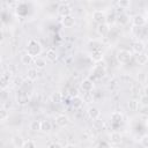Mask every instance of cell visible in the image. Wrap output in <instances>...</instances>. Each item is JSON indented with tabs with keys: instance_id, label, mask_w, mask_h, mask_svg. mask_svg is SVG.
Here are the masks:
<instances>
[{
	"instance_id": "1",
	"label": "cell",
	"mask_w": 148,
	"mask_h": 148,
	"mask_svg": "<svg viewBox=\"0 0 148 148\" xmlns=\"http://www.w3.org/2000/svg\"><path fill=\"white\" fill-rule=\"evenodd\" d=\"M25 52H27L28 54H30L31 57H34V58H38V56H39L40 52H42V45H40V43H39L37 39L31 38V39L28 42V44H27Z\"/></svg>"
},
{
	"instance_id": "2",
	"label": "cell",
	"mask_w": 148,
	"mask_h": 148,
	"mask_svg": "<svg viewBox=\"0 0 148 148\" xmlns=\"http://www.w3.org/2000/svg\"><path fill=\"white\" fill-rule=\"evenodd\" d=\"M116 58H117V60H118L120 64H127V62L131 60V58H132V53H131L128 50L120 49V50L117 51Z\"/></svg>"
},
{
	"instance_id": "3",
	"label": "cell",
	"mask_w": 148,
	"mask_h": 148,
	"mask_svg": "<svg viewBox=\"0 0 148 148\" xmlns=\"http://www.w3.org/2000/svg\"><path fill=\"white\" fill-rule=\"evenodd\" d=\"M92 20H94L97 24L106 23V14L104 13V10L96 9V10H94V13H92Z\"/></svg>"
},
{
	"instance_id": "4",
	"label": "cell",
	"mask_w": 148,
	"mask_h": 148,
	"mask_svg": "<svg viewBox=\"0 0 148 148\" xmlns=\"http://www.w3.org/2000/svg\"><path fill=\"white\" fill-rule=\"evenodd\" d=\"M57 12H58V14L61 15L62 17H65V16H67V15H72V14H71V13H72V8H71V6H69L67 2H61V3L58 6Z\"/></svg>"
},
{
	"instance_id": "5",
	"label": "cell",
	"mask_w": 148,
	"mask_h": 148,
	"mask_svg": "<svg viewBox=\"0 0 148 148\" xmlns=\"http://www.w3.org/2000/svg\"><path fill=\"white\" fill-rule=\"evenodd\" d=\"M123 141V136L119 132H112L109 136V142L111 143V146H118L120 145Z\"/></svg>"
},
{
	"instance_id": "6",
	"label": "cell",
	"mask_w": 148,
	"mask_h": 148,
	"mask_svg": "<svg viewBox=\"0 0 148 148\" xmlns=\"http://www.w3.org/2000/svg\"><path fill=\"white\" fill-rule=\"evenodd\" d=\"M146 22H147V21H146V18H145V16L141 15V14H136V15H134L133 18H132L133 25H134V27H138V28L143 27V25L146 24Z\"/></svg>"
},
{
	"instance_id": "7",
	"label": "cell",
	"mask_w": 148,
	"mask_h": 148,
	"mask_svg": "<svg viewBox=\"0 0 148 148\" xmlns=\"http://www.w3.org/2000/svg\"><path fill=\"white\" fill-rule=\"evenodd\" d=\"M145 49H146V45H145V43L142 40H135L132 44V50L136 54H140V53L145 52Z\"/></svg>"
},
{
	"instance_id": "8",
	"label": "cell",
	"mask_w": 148,
	"mask_h": 148,
	"mask_svg": "<svg viewBox=\"0 0 148 148\" xmlns=\"http://www.w3.org/2000/svg\"><path fill=\"white\" fill-rule=\"evenodd\" d=\"M87 113H88L89 118L92 119V120H97V119L101 117V111H99V109L96 108V106H90V108H88Z\"/></svg>"
},
{
	"instance_id": "9",
	"label": "cell",
	"mask_w": 148,
	"mask_h": 148,
	"mask_svg": "<svg viewBox=\"0 0 148 148\" xmlns=\"http://www.w3.org/2000/svg\"><path fill=\"white\" fill-rule=\"evenodd\" d=\"M61 23L65 28H72V27L75 25V17L73 15H67V16L62 17Z\"/></svg>"
},
{
	"instance_id": "10",
	"label": "cell",
	"mask_w": 148,
	"mask_h": 148,
	"mask_svg": "<svg viewBox=\"0 0 148 148\" xmlns=\"http://www.w3.org/2000/svg\"><path fill=\"white\" fill-rule=\"evenodd\" d=\"M68 123H69V120L66 114H58L56 117V124L59 127H66L68 125Z\"/></svg>"
},
{
	"instance_id": "11",
	"label": "cell",
	"mask_w": 148,
	"mask_h": 148,
	"mask_svg": "<svg viewBox=\"0 0 148 148\" xmlns=\"http://www.w3.org/2000/svg\"><path fill=\"white\" fill-rule=\"evenodd\" d=\"M97 32H98V35L102 36V37L108 36V34L110 32V25H109L108 23L98 24V25H97Z\"/></svg>"
},
{
	"instance_id": "12",
	"label": "cell",
	"mask_w": 148,
	"mask_h": 148,
	"mask_svg": "<svg viewBox=\"0 0 148 148\" xmlns=\"http://www.w3.org/2000/svg\"><path fill=\"white\" fill-rule=\"evenodd\" d=\"M94 88V82L89 79H84L82 82H81V89L86 92H90Z\"/></svg>"
},
{
	"instance_id": "13",
	"label": "cell",
	"mask_w": 148,
	"mask_h": 148,
	"mask_svg": "<svg viewBox=\"0 0 148 148\" xmlns=\"http://www.w3.org/2000/svg\"><path fill=\"white\" fill-rule=\"evenodd\" d=\"M90 58L92 59V61L95 62H99L103 59V53L101 50H92L90 52Z\"/></svg>"
},
{
	"instance_id": "14",
	"label": "cell",
	"mask_w": 148,
	"mask_h": 148,
	"mask_svg": "<svg viewBox=\"0 0 148 148\" xmlns=\"http://www.w3.org/2000/svg\"><path fill=\"white\" fill-rule=\"evenodd\" d=\"M24 141L25 140H23V138L21 135H14L13 139H12V143L16 148H22L23 145H24Z\"/></svg>"
},
{
	"instance_id": "15",
	"label": "cell",
	"mask_w": 148,
	"mask_h": 148,
	"mask_svg": "<svg viewBox=\"0 0 148 148\" xmlns=\"http://www.w3.org/2000/svg\"><path fill=\"white\" fill-rule=\"evenodd\" d=\"M9 79H10V75H7V73H2L0 79V87L2 90H5L9 86Z\"/></svg>"
},
{
	"instance_id": "16",
	"label": "cell",
	"mask_w": 148,
	"mask_h": 148,
	"mask_svg": "<svg viewBox=\"0 0 148 148\" xmlns=\"http://www.w3.org/2000/svg\"><path fill=\"white\" fill-rule=\"evenodd\" d=\"M34 61H35V58L34 57H31L30 54H28L27 52L25 53H23L22 56H21V62L23 64V65H31V64H34Z\"/></svg>"
},
{
	"instance_id": "17",
	"label": "cell",
	"mask_w": 148,
	"mask_h": 148,
	"mask_svg": "<svg viewBox=\"0 0 148 148\" xmlns=\"http://www.w3.org/2000/svg\"><path fill=\"white\" fill-rule=\"evenodd\" d=\"M136 62L139 65H146L148 62V53L146 52H142L140 54H136V58H135Z\"/></svg>"
},
{
	"instance_id": "18",
	"label": "cell",
	"mask_w": 148,
	"mask_h": 148,
	"mask_svg": "<svg viewBox=\"0 0 148 148\" xmlns=\"http://www.w3.org/2000/svg\"><path fill=\"white\" fill-rule=\"evenodd\" d=\"M34 65H35V68L37 69H42L46 66V60L42 57H38V58H35V61H34Z\"/></svg>"
},
{
	"instance_id": "19",
	"label": "cell",
	"mask_w": 148,
	"mask_h": 148,
	"mask_svg": "<svg viewBox=\"0 0 148 148\" xmlns=\"http://www.w3.org/2000/svg\"><path fill=\"white\" fill-rule=\"evenodd\" d=\"M27 77L30 81H36L38 77V73H37V68H29L27 71Z\"/></svg>"
},
{
	"instance_id": "20",
	"label": "cell",
	"mask_w": 148,
	"mask_h": 148,
	"mask_svg": "<svg viewBox=\"0 0 148 148\" xmlns=\"http://www.w3.org/2000/svg\"><path fill=\"white\" fill-rule=\"evenodd\" d=\"M71 103H72V106L74 109H80L82 106V104H83V99L80 96H74L72 98V102Z\"/></svg>"
},
{
	"instance_id": "21",
	"label": "cell",
	"mask_w": 148,
	"mask_h": 148,
	"mask_svg": "<svg viewBox=\"0 0 148 148\" xmlns=\"http://www.w3.org/2000/svg\"><path fill=\"white\" fill-rule=\"evenodd\" d=\"M52 130V125L49 120H42L40 121V131L44 133H49Z\"/></svg>"
},
{
	"instance_id": "22",
	"label": "cell",
	"mask_w": 148,
	"mask_h": 148,
	"mask_svg": "<svg viewBox=\"0 0 148 148\" xmlns=\"http://www.w3.org/2000/svg\"><path fill=\"white\" fill-rule=\"evenodd\" d=\"M127 106H128L130 111H138L139 110V101H136L135 98H131L127 103Z\"/></svg>"
},
{
	"instance_id": "23",
	"label": "cell",
	"mask_w": 148,
	"mask_h": 148,
	"mask_svg": "<svg viewBox=\"0 0 148 148\" xmlns=\"http://www.w3.org/2000/svg\"><path fill=\"white\" fill-rule=\"evenodd\" d=\"M51 101L53 103H60L62 101V92L61 91H54L52 95H51Z\"/></svg>"
},
{
	"instance_id": "24",
	"label": "cell",
	"mask_w": 148,
	"mask_h": 148,
	"mask_svg": "<svg viewBox=\"0 0 148 148\" xmlns=\"http://www.w3.org/2000/svg\"><path fill=\"white\" fill-rule=\"evenodd\" d=\"M123 118H124V116H123V113L119 112V111H114V112L111 113V120H112L113 123H120V121L123 120Z\"/></svg>"
},
{
	"instance_id": "25",
	"label": "cell",
	"mask_w": 148,
	"mask_h": 148,
	"mask_svg": "<svg viewBox=\"0 0 148 148\" xmlns=\"http://www.w3.org/2000/svg\"><path fill=\"white\" fill-rule=\"evenodd\" d=\"M57 58H58V54H57V52L54 51V50H49L47 52H46V59L49 60V61H56L57 60Z\"/></svg>"
},
{
	"instance_id": "26",
	"label": "cell",
	"mask_w": 148,
	"mask_h": 148,
	"mask_svg": "<svg viewBox=\"0 0 148 148\" xmlns=\"http://www.w3.org/2000/svg\"><path fill=\"white\" fill-rule=\"evenodd\" d=\"M9 118V112L5 106H1L0 109V120L1 121H6Z\"/></svg>"
},
{
	"instance_id": "27",
	"label": "cell",
	"mask_w": 148,
	"mask_h": 148,
	"mask_svg": "<svg viewBox=\"0 0 148 148\" xmlns=\"http://www.w3.org/2000/svg\"><path fill=\"white\" fill-rule=\"evenodd\" d=\"M120 25H123V24H126L127 22H128V16L126 15V14H120V15H118L117 16V20H116Z\"/></svg>"
},
{
	"instance_id": "28",
	"label": "cell",
	"mask_w": 148,
	"mask_h": 148,
	"mask_svg": "<svg viewBox=\"0 0 148 148\" xmlns=\"http://www.w3.org/2000/svg\"><path fill=\"white\" fill-rule=\"evenodd\" d=\"M30 130L34 131V132H37V131H40V121L39 120H34L30 123Z\"/></svg>"
},
{
	"instance_id": "29",
	"label": "cell",
	"mask_w": 148,
	"mask_h": 148,
	"mask_svg": "<svg viewBox=\"0 0 148 148\" xmlns=\"http://www.w3.org/2000/svg\"><path fill=\"white\" fill-rule=\"evenodd\" d=\"M117 5H118L121 9H126V8H128V7L131 6V1H128V0H120V1L117 2Z\"/></svg>"
},
{
	"instance_id": "30",
	"label": "cell",
	"mask_w": 148,
	"mask_h": 148,
	"mask_svg": "<svg viewBox=\"0 0 148 148\" xmlns=\"http://www.w3.org/2000/svg\"><path fill=\"white\" fill-rule=\"evenodd\" d=\"M28 102H29V98H28V96H25V95H21V96H17V103H18L20 105H25Z\"/></svg>"
},
{
	"instance_id": "31",
	"label": "cell",
	"mask_w": 148,
	"mask_h": 148,
	"mask_svg": "<svg viewBox=\"0 0 148 148\" xmlns=\"http://www.w3.org/2000/svg\"><path fill=\"white\" fill-rule=\"evenodd\" d=\"M22 148H37V145L34 140H25Z\"/></svg>"
},
{
	"instance_id": "32",
	"label": "cell",
	"mask_w": 148,
	"mask_h": 148,
	"mask_svg": "<svg viewBox=\"0 0 148 148\" xmlns=\"http://www.w3.org/2000/svg\"><path fill=\"white\" fill-rule=\"evenodd\" d=\"M139 113H140L142 117H148V105H147V106L140 105V108H139Z\"/></svg>"
},
{
	"instance_id": "33",
	"label": "cell",
	"mask_w": 148,
	"mask_h": 148,
	"mask_svg": "<svg viewBox=\"0 0 148 148\" xmlns=\"http://www.w3.org/2000/svg\"><path fill=\"white\" fill-rule=\"evenodd\" d=\"M140 142H141V146L142 147H146L148 148V134H143L140 139Z\"/></svg>"
},
{
	"instance_id": "34",
	"label": "cell",
	"mask_w": 148,
	"mask_h": 148,
	"mask_svg": "<svg viewBox=\"0 0 148 148\" xmlns=\"http://www.w3.org/2000/svg\"><path fill=\"white\" fill-rule=\"evenodd\" d=\"M117 20V15L114 14V12H112V14H109L106 16V23L110 25V22H114Z\"/></svg>"
},
{
	"instance_id": "35",
	"label": "cell",
	"mask_w": 148,
	"mask_h": 148,
	"mask_svg": "<svg viewBox=\"0 0 148 148\" xmlns=\"http://www.w3.org/2000/svg\"><path fill=\"white\" fill-rule=\"evenodd\" d=\"M47 148H65L60 142H57V141H53V142H51L49 146H47Z\"/></svg>"
},
{
	"instance_id": "36",
	"label": "cell",
	"mask_w": 148,
	"mask_h": 148,
	"mask_svg": "<svg viewBox=\"0 0 148 148\" xmlns=\"http://www.w3.org/2000/svg\"><path fill=\"white\" fill-rule=\"evenodd\" d=\"M97 148H111V143L106 141H102L97 145Z\"/></svg>"
},
{
	"instance_id": "37",
	"label": "cell",
	"mask_w": 148,
	"mask_h": 148,
	"mask_svg": "<svg viewBox=\"0 0 148 148\" xmlns=\"http://www.w3.org/2000/svg\"><path fill=\"white\" fill-rule=\"evenodd\" d=\"M141 105H145V106H147L148 105V96H145V95H142L141 97H140V102H139Z\"/></svg>"
},
{
	"instance_id": "38",
	"label": "cell",
	"mask_w": 148,
	"mask_h": 148,
	"mask_svg": "<svg viewBox=\"0 0 148 148\" xmlns=\"http://www.w3.org/2000/svg\"><path fill=\"white\" fill-rule=\"evenodd\" d=\"M143 95L145 96H148V84H146L145 88H143Z\"/></svg>"
},
{
	"instance_id": "39",
	"label": "cell",
	"mask_w": 148,
	"mask_h": 148,
	"mask_svg": "<svg viewBox=\"0 0 148 148\" xmlns=\"http://www.w3.org/2000/svg\"><path fill=\"white\" fill-rule=\"evenodd\" d=\"M65 148H77V147H76V145H74V143H68V145L65 146Z\"/></svg>"
},
{
	"instance_id": "40",
	"label": "cell",
	"mask_w": 148,
	"mask_h": 148,
	"mask_svg": "<svg viewBox=\"0 0 148 148\" xmlns=\"http://www.w3.org/2000/svg\"><path fill=\"white\" fill-rule=\"evenodd\" d=\"M16 84H18V86L22 84V79H21V77H17V79H16Z\"/></svg>"
},
{
	"instance_id": "41",
	"label": "cell",
	"mask_w": 148,
	"mask_h": 148,
	"mask_svg": "<svg viewBox=\"0 0 148 148\" xmlns=\"http://www.w3.org/2000/svg\"><path fill=\"white\" fill-rule=\"evenodd\" d=\"M145 18H146V21L148 22V10L146 12V15H145Z\"/></svg>"
},
{
	"instance_id": "42",
	"label": "cell",
	"mask_w": 148,
	"mask_h": 148,
	"mask_svg": "<svg viewBox=\"0 0 148 148\" xmlns=\"http://www.w3.org/2000/svg\"><path fill=\"white\" fill-rule=\"evenodd\" d=\"M140 148H146V147H142V146H141V147H140Z\"/></svg>"
},
{
	"instance_id": "43",
	"label": "cell",
	"mask_w": 148,
	"mask_h": 148,
	"mask_svg": "<svg viewBox=\"0 0 148 148\" xmlns=\"http://www.w3.org/2000/svg\"><path fill=\"white\" fill-rule=\"evenodd\" d=\"M147 126H148V123H147Z\"/></svg>"
}]
</instances>
